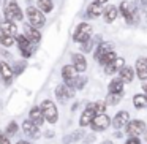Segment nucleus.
Here are the masks:
<instances>
[{"instance_id": "obj_1", "label": "nucleus", "mask_w": 147, "mask_h": 144, "mask_svg": "<svg viewBox=\"0 0 147 144\" xmlns=\"http://www.w3.org/2000/svg\"><path fill=\"white\" fill-rule=\"evenodd\" d=\"M3 14L7 21H21L24 18L22 10L19 8L16 0H3Z\"/></svg>"}, {"instance_id": "obj_2", "label": "nucleus", "mask_w": 147, "mask_h": 144, "mask_svg": "<svg viewBox=\"0 0 147 144\" xmlns=\"http://www.w3.org/2000/svg\"><path fill=\"white\" fill-rule=\"evenodd\" d=\"M120 14L125 18L128 24H136L138 22V7L131 2H122L120 8H119Z\"/></svg>"}, {"instance_id": "obj_3", "label": "nucleus", "mask_w": 147, "mask_h": 144, "mask_svg": "<svg viewBox=\"0 0 147 144\" xmlns=\"http://www.w3.org/2000/svg\"><path fill=\"white\" fill-rule=\"evenodd\" d=\"M41 112L45 116V120H48L49 124H55L59 120V112H57V106L51 101V100H45L41 103Z\"/></svg>"}, {"instance_id": "obj_4", "label": "nucleus", "mask_w": 147, "mask_h": 144, "mask_svg": "<svg viewBox=\"0 0 147 144\" xmlns=\"http://www.w3.org/2000/svg\"><path fill=\"white\" fill-rule=\"evenodd\" d=\"M26 13H27V18H29V22H30V26H32V27H35V29H40V27L45 26L46 18H45V14H43V11H40L38 8L29 7Z\"/></svg>"}, {"instance_id": "obj_5", "label": "nucleus", "mask_w": 147, "mask_h": 144, "mask_svg": "<svg viewBox=\"0 0 147 144\" xmlns=\"http://www.w3.org/2000/svg\"><path fill=\"white\" fill-rule=\"evenodd\" d=\"M109 125H111V119H109V116L106 112L96 114L92 119V122H90V127H92L93 131H105L109 128Z\"/></svg>"}, {"instance_id": "obj_6", "label": "nucleus", "mask_w": 147, "mask_h": 144, "mask_svg": "<svg viewBox=\"0 0 147 144\" xmlns=\"http://www.w3.org/2000/svg\"><path fill=\"white\" fill-rule=\"evenodd\" d=\"M62 78L65 81V86L70 87V89H74V82H76L78 78V71L73 65H65L62 68Z\"/></svg>"}, {"instance_id": "obj_7", "label": "nucleus", "mask_w": 147, "mask_h": 144, "mask_svg": "<svg viewBox=\"0 0 147 144\" xmlns=\"http://www.w3.org/2000/svg\"><path fill=\"white\" fill-rule=\"evenodd\" d=\"M90 32H92V27H90L87 22H81L79 26L76 27V30H74L73 40L76 43H84L86 40L90 38Z\"/></svg>"}, {"instance_id": "obj_8", "label": "nucleus", "mask_w": 147, "mask_h": 144, "mask_svg": "<svg viewBox=\"0 0 147 144\" xmlns=\"http://www.w3.org/2000/svg\"><path fill=\"white\" fill-rule=\"evenodd\" d=\"M125 131H127V135H130V136H139L141 133H144L146 131V124H144V120H130L127 124V128H125Z\"/></svg>"}, {"instance_id": "obj_9", "label": "nucleus", "mask_w": 147, "mask_h": 144, "mask_svg": "<svg viewBox=\"0 0 147 144\" xmlns=\"http://www.w3.org/2000/svg\"><path fill=\"white\" fill-rule=\"evenodd\" d=\"M16 43L19 45V49H21V54L24 55V57H30L32 55V43L29 41V40L26 38V35H18L16 37Z\"/></svg>"}, {"instance_id": "obj_10", "label": "nucleus", "mask_w": 147, "mask_h": 144, "mask_svg": "<svg viewBox=\"0 0 147 144\" xmlns=\"http://www.w3.org/2000/svg\"><path fill=\"white\" fill-rule=\"evenodd\" d=\"M130 122V114H128V111H119L117 114L114 116V120H112V124H114V128H125L127 127V124Z\"/></svg>"}, {"instance_id": "obj_11", "label": "nucleus", "mask_w": 147, "mask_h": 144, "mask_svg": "<svg viewBox=\"0 0 147 144\" xmlns=\"http://www.w3.org/2000/svg\"><path fill=\"white\" fill-rule=\"evenodd\" d=\"M101 14H103V19H105V22L111 24V22H114V21L117 19V16H119V8L114 7V5H108V7L103 10Z\"/></svg>"}, {"instance_id": "obj_12", "label": "nucleus", "mask_w": 147, "mask_h": 144, "mask_svg": "<svg viewBox=\"0 0 147 144\" xmlns=\"http://www.w3.org/2000/svg\"><path fill=\"white\" fill-rule=\"evenodd\" d=\"M123 65H125L123 57H115V60H112L111 64L105 65V73L106 74H114V73H117Z\"/></svg>"}, {"instance_id": "obj_13", "label": "nucleus", "mask_w": 147, "mask_h": 144, "mask_svg": "<svg viewBox=\"0 0 147 144\" xmlns=\"http://www.w3.org/2000/svg\"><path fill=\"white\" fill-rule=\"evenodd\" d=\"M134 71H136V76L141 81H147V60L146 59H138Z\"/></svg>"}, {"instance_id": "obj_14", "label": "nucleus", "mask_w": 147, "mask_h": 144, "mask_svg": "<svg viewBox=\"0 0 147 144\" xmlns=\"http://www.w3.org/2000/svg\"><path fill=\"white\" fill-rule=\"evenodd\" d=\"M55 95H57V100L60 103H65L71 95H73V92H71V89L67 87L65 84H60V86H57V89H55Z\"/></svg>"}, {"instance_id": "obj_15", "label": "nucleus", "mask_w": 147, "mask_h": 144, "mask_svg": "<svg viewBox=\"0 0 147 144\" xmlns=\"http://www.w3.org/2000/svg\"><path fill=\"white\" fill-rule=\"evenodd\" d=\"M0 33H3V35H10V37H16L18 26L13 22V21H5V22L0 24Z\"/></svg>"}, {"instance_id": "obj_16", "label": "nucleus", "mask_w": 147, "mask_h": 144, "mask_svg": "<svg viewBox=\"0 0 147 144\" xmlns=\"http://www.w3.org/2000/svg\"><path fill=\"white\" fill-rule=\"evenodd\" d=\"M71 60H73V67L76 68V71H86L87 70V60H86V57H84L82 54H73L71 55Z\"/></svg>"}, {"instance_id": "obj_17", "label": "nucleus", "mask_w": 147, "mask_h": 144, "mask_svg": "<svg viewBox=\"0 0 147 144\" xmlns=\"http://www.w3.org/2000/svg\"><path fill=\"white\" fill-rule=\"evenodd\" d=\"M29 116H30V120H32L36 127H41L43 122H45V116H43V112H41V108H38V106L30 109Z\"/></svg>"}, {"instance_id": "obj_18", "label": "nucleus", "mask_w": 147, "mask_h": 144, "mask_svg": "<svg viewBox=\"0 0 147 144\" xmlns=\"http://www.w3.org/2000/svg\"><path fill=\"white\" fill-rule=\"evenodd\" d=\"M26 38L29 40L30 43H38L40 40H41V33H40L38 29H35V27L32 26H26Z\"/></svg>"}, {"instance_id": "obj_19", "label": "nucleus", "mask_w": 147, "mask_h": 144, "mask_svg": "<svg viewBox=\"0 0 147 144\" xmlns=\"http://www.w3.org/2000/svg\"><path fill=\"white\" fill-rule=\"evenodd\" d=\"M22 131L27 135V136H32V138H36L40 135V131H38V127H36L35 124H33L32 120H24V124H22Z\"/></svg>"}, {"instance_id": "obj_20", "label": "nucleus", "mask_w": 147, "mask_h": 144, "mask_svg": "<svg viewBox=\"0 0 147 144\" xmlns=\"http://www.w3.org/2000/svg\"><path fill=\"white\" fill-rule=\"evenodd\" d=\"M93 117H95V112H93L92 106H87V108L84 109L81 119H79V125L81 127H87V125H90V122H92Z\"/></svg>"}, {"instance_id": "obj_21", "label": "nucleus", "mask_w": 147, "mask_h": 144, "mask_svg": "<svg viewBox=\"0 0 147 144\" xmlns=\"http://www.w3.org/2000/svg\"><path fill=\"white\" fill-rule=\"evenodd\" d=\"M111 51H114V46H112L111 43H108V41L100 43L98 48H96V52H95V59H96V60H100L103 55H106L108 52H111Z\"/></svg>"}, {"instance_id": "obj_22", "label": "nucleus", "mask_w": 147, "mask_h": 144, "mask_svg": "<svg viewBox=\"0 0 147 144\" xmlns=\"http://www.w3.org/2000/svg\"><path fill=\"white\" fill-rule=\"evenodd\" d=\"M119 73H120V79L123 81V82H131V81L134 79V70L131 67L123 65V67L119 70Z\"/></svg>"}, {"instance_id": "obj_23", "label": "nucleus", "mask_w": 147, "mask_h": 144, "mask_svg": "<svg viewBox=\"0 0 147 144\" xmlns=\"http://www.w3.org/2000/svg\"><path fill=\"white\" fill-rule=\"evenodd\" d=\"M123 81L120 79V78H114V79L109 82V93H122L123 92Z\"/></svg>"}, {"instance_id": "obj_24", "label": "nucleus", "mask_w": 147, "mask_h": 144, "mask_svg": "<svg viewBox=\"0 0 147 144\" xmlns=\"http://www.w3.org/2000/svg\"><path fill=\"white\" fill-rule=\"evenodd\" d=\"M103 10H101V5H98L96 2H93V3H90L89 7H87V16L90 18V19H96L98 16H101Z\"/></svg>"}, {"instance_id": "obj_25", "label": "nucleus", "mask_w": 147, "mask_h": 144, "mask_svg": "<svg viewBox=\"0 0 147 144\" xmlns=\"http://www.w3.org/2000/svg\"><path fill=\"white\" fill-rule=\"evenodd\" d=\"M0 76L3 78L7 82H10V79L13 78V68L7 62H0Z\"/></svg>"}, {"instance_id": "obj_26", "label": "nucleus", "mask_w": 147, "mask_h": 144, "mask_svg": "<svg viewBox=\"0 0 147 144\" xmlns=\"http://www.w3.org/2000/svg\"><path fill=\"white\" fill-rule=\"evenodd\" d=\"M133 105H134V108H138V109L146 108L147 106V95L146 93H138V95H134L133 97Z\"/></svg>"}, {"instance_id": "obj_27", "label": "nucleus", "mask_w": 147, "mask_h": 144, "mask_svg": "<svg viewBox=\"0 0 147 144\" xmlns=\"http://www.w3.org/2000/svg\"><path fill=\"white\" fill-rule=\"evenodd\" d=\"M36 8L43 13H51L54 10V3H52V0H38V7Z\"/></svg>"}, {"instance_id": "obj_28", "label": "nucleus", "mask_w": 147, "mask_h": 144, "mask_svg": "<svg viewBox=\"0 0 147 144\" xmlns=\"http://www.w3.org/2000/svg\"><path fill=\"white\" fill-rule=\"evenodd\" d=\"M120 100H122V93H108V97H106V105L115 106L120 103Z\"/></svg>"}, {"instance_id": "obj_29", "label": "nucleus", "mask_w": 147, "mask_h": 144, "mask_svg": "<svg viewBox=\"0 0 147 144\" xmlns=\"http://www.w3.org/2000/svg\"><path fill=\"white\" fill-rule=\"evenodd\" d=\"M92 109H93V112H95V116L96 114H103V112L106 111V101H95V103H92Z\"/></svg>"}, {"instance_id": "obj_30", "label": "nucleus", "mask_w": 147, "mask_h": 144, "mask_svg": "<svg viewBox=\"0 0 147 144\" xmlns=\"http://www.w3.org/2000/svg\"><path fill=\"white\" fill-rule=\"evenodd\" d=\"M115 57H117V54H115L114 51H111V52H108V54L106 55H103L101 59H100V65H103V67H105V65H108V64H111L112 60H115Z\"/></svg>"}, {"instance_id": "obj_31", "label": "nucleus", "mask_w": 147, "mask_h": 144, "mask_svg": "<svg viewBox=\"0 0 147 144\" xmlns=\"http://www.w3.org/2000/svg\"><path fill=\"white\" fill-rule=\"evenodd\" d=\"M0 43L3 46H7V48H10V46H13L14 43H16V40H14V37H10V35H3V33H0Z\"/></svg>"}, {"instance_id": "obj_32", "label": "nucleus", "mask_w": 147, "mask_h": 144, "mask_svg": "<svg viewBox=\"0 0 147 144\" xmlns=\"http://www.w3.org/2000/svg\"><path fill=\"white\" fill-rule=\"evenodd\" d=\"M92 45H93V41L90 38L86 40L84 43H81V51H82V52H89L90 49H92Z\"/></svg>"}, {"instance_id": "obj_33", "label": "nucleus", "mask_w": 147, "mask_h": 144, "mask_svg": "<svg viewBox=\"0 0 147 144\" xmlns=\"http://www.w3.org/2000/svg\"><path fill=\"white\" fill-rule=\"evenodd\" d=\"M16 131H18V124H16V122H10L8 127H7V133L8 135H14Z\"/></svg>"}, {"instance_id": "obj_34", "label": "nucleus", "mask_w": 147, "mask_h": 144, "mask_svg": "<svg viewBox=\"0 0 147 144\" xmlns=\"http://www.w3.org/2000/svg\"><path fill=\"white\" fill-rule=\"evenodd\" d=\"M125 144H141V141L138 139L136 136H131L130 139H127V143H125Z\"/></svg>"}, {"instance_id": "obj_35", "label": "nucleus", "mask_w": 147, "mask_h": 144, "mask_svg": "<svg viewBox=\"0 0 147 144\" xmlns=\"http://www.w3.org/2000/svg\"><path fill=\"white\" fill-rule=\"evenodd\" d=\"M0 144H11V143L5 135H0Z\"/></svg>"}, {"instance_id": "obj_36", "label": "nucleus", "mask_w": 147, "mask_h": 144, "mask_svg": "<svg viewBox=\"0 0 147 144\" xmlns=\"http://www.w3.org/2000/svg\"><path fill=\"white\" fill-rule=\"evenodd\" d=\"M95 2H96V3H98V5H103V3H106L108 0H95Z\"/></svg>"}, {"instance_id": "obj_37", "label": "nucleus", "mask_w": 147, "mask_h": 144, "mask_svg": "<svg viewBox=\"0 0 147 144\" xmlns=\"http://www.w3.org/2000/svg\"><path fill=\"white\" fill-rule=\"evenodd\" d=\"M141 5H142V7H147V0H141Z\"/></svg>"}, {"instance_id": "obj_38", "label": "nucleus", "mask_w": 147, "mask_h": 144, "mask_svg": "<svg viewBox=\"0 0 147 144\" xmlns=\"http://www.w3.org/2000/svg\"><path fill=\"white\" fill-rule=\"evenodd\" d=\"M16 144H29V143H27V141H18Z\"/></svg>"}, {"instance_id": "obj_39", "label": "nucleus", "mask_w": 147, "mask_h": 144, "mask_svg": "<svg viewBox=\"0 0 147 144\" xmlns=\"http://www.w3.org/2000/svg\"><path fill=\"white\" fill-rule=\"evenodd\" d=\"M101 144H112V141H103Z\"/></svg>"}, {"instance_id": "obj_40", "label": "nucleus", "mask_w": 147, "mask_h": 144, "mask_svg": "<svg viewBox=\"0 0 147 144\" xmlns=\"http://www.w3.org/2000/svg\"><path fill=\"white\" fill-rule=\"evenodd\" d=\"M144 90H146V93H147V82H146V86H144Z\"/></svg>"}, {"instance_id": "obj_41", "label": "nucleus", "mask_w": 147, "mask_h": 144, "mask_svg": "<svg viewBox=\"0 0 147 144\" xmlns=\"http://www.w3.org/2000/svg\"><path fill=\"white\" fill-rule=\"evenodd\" d=\"M146 141H147V131H146Z\"/></svg>"}, {"instance_id": "obj_42", "label": "nucleus", "mask_w": 147, "mask_h": 144, "mask_svg": "<svg viewBox=\"0 0 147 144\" xmlns=\"http://www.w3.org/2000/svg\"><path fill=\"white\" fill-rule=\"evenodd\" d=\"M146 19H147V16H146Z\"/></svg>"}, {"instance_id": "obj_43", "label": "nucleus", "mask_w": 147, "mask_h": 144, "mask_svg": "<svg viewBox=\"0 0 147 144\" xmlns=\"http://www.w3.org/2000/svg\"><path fill=\"white\" fill-rule=\"evenodd\" d=\"M0 2H2V0H0Z\"/></svg>"}, {"instance_id": "obj_44", "label": "nucleus", "mask_w": 147, "mask_h": 144, "mask_svg": "<svg viewBox=\"0 0 147 144\" xmlns=\"http://www.w3.org/2000/svg\"><path fill=\"white\" fill-rule=\"evenodd\" d=\"M146 60H147V59H146Z\"/></svg>"}]
</instances>
